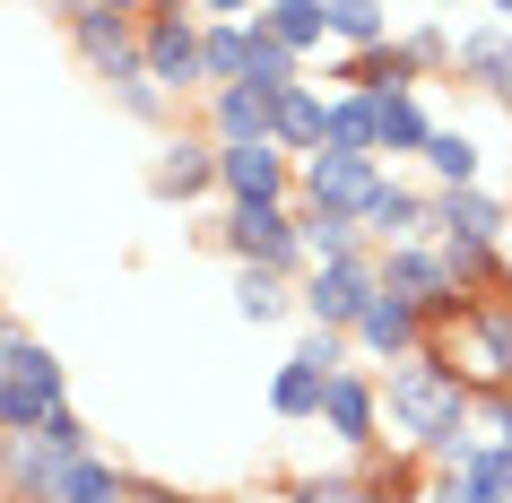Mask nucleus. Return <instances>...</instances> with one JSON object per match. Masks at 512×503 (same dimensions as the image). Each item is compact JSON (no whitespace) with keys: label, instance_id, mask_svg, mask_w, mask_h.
Listing matches in <instances>:
<instances>
[{"label":"nucleus","instance_id":"f257e3e1","mask_svg":"<svg viewBox=\"0 0 512 503\" xmlns=\"http://www.w3.org/2000/svg\"><path fill=\"white\" fill-rule=\"evenodd\" d=\"M478 408V391L460 382V365H452V347L443 339H426L408 365H382V425H391V443H426L434 425H452V417H469Z\"/></svg>","mask_w":512,"mask_h":503},{"label":"nucleus","instance_id":"f03ea898","mask_svg":"<svg viewBox=\"0 0 512 503\" xmlns=\"http://www.w3.org/2000/svg\"><path fill=\"white\" fill-rule=\"evenodd\" d=\"M70 408V373L44 339H35L27 321L0 304V434H35V425Z\"/></svg>","mask_w":512,"mask_h":503},{"label":"nucleus","instance_id":"7ed1b4c3","mask_svg":"<svg viewBox=\"0 0 512 503\" xmlns=\"http://www.w3.org/2000/svg\"><path fill=\"white\" fill-rule=\"evenodd\" d=\"M217 252L235 269H278V278H304L313 252H304V226H296V200L287 209H217Z\"/></svg>","mask_w":512,"mask_h":503},{"label":"nucleus","instance_id":"20e7f679","mask_svg":"<svg viewBox=\"0 0 512 503\" xmlns=\"http://www.w3.org/2000/svg\"><path fill=\"white\" fill-rule=\"evenodd\" d=\"M200 35L209 18L191 9V0H148V18H139V61H148V79L174 87V96H209V61H200Z\"/></svg>","mask_w":512,"mask_h":503},{"label":"nucleus","instance_id":"39448f33","mask_svg":"<svg viewBox=\"0 0 512 503\" xmlns=\"http://www.w3.org/2000/svg\"><path fill=\"white\" fill-rule=\"evenodd\" d=\"M382 295V261H374V243L365 252H339V261H313L296 278V313L304 330H356V313Z\"/></svg>","mask_w":512,"mask_h":503},{"label":"nucleus","instance_id":"423d86ee","mask_svg":"<svg viewBox=\"0 0 512 503\" xmlns=\"http://www.w3.org/2000/svg\"><path fill=\"white\" fill-rule=\"evenodd\" d=\"M443 347H452L460 382H469L478 399L512 391V304H504V295H486V304L460 321V330H443Z\"/></svg>","mask_w":512,"mask_h":503},{"label":"nucleus","instance_id":"0eeeda50","mask_svg":"<svg viewBox=\"0 0 512 503\" xmlns=\"http://www.w3.org/2000/svg\"><path fill=\"white\" fill-rule=\"evenodd\" d=\"M217 200H226V209H287V200H296V157H287L278 139L217 148Z\"/></svg>","mask_w":512,"mask_h":503},{"label":"nucleus","instance_id":"6e6552de","mask_svg":"<svg viewBox=\"0 0 512 503\" xmlns=\"http://www.w3.org/2000/svg\"><path fill=\"white\" fill-rule=\"evenodd\" d=\"M330 434V443L348 451V460H365V451L391 443V425H382V373H330V391H322V417H313Z\"/></svg>","mask_w":512,"mask_h":503},{"label":"nucleus","instance_id":"1a4fd4ad","mask_svg":"<svg viewBox=\"0 0 512 503\" xmlns=\"http://www.w3.org/2000/svg\"><path fill=\"white\" fill-rule=\"evenodd\" d=\"M374 183H382V157H365V148H313V157H296V200H330V209L365 217V191Z\"/></svg>","mask_w":512,"mask_h":503},{"label":"nucleus","instance_id":"9d476101","mask_svg":"<svg viewBox=\"0 0 512 503\" xmlns=\"http://www.w3.org/2000/svg\"><path fill=\"white\" fill-rule=\"evenodd\" d=\"M70 460H87V451L53 443L44 425H35V434H18V443H9V469H0V503H61Z\"/></svg>","mask_w":512,"mask_h":503},{"label":"nucleus","instance_id":"9b49d317","mask_svg":"<svg viewBox=\"0 0 512 503\" xmlns=\"http://www.w3.org/2000/svg\"><path fill=\"white\" fill-rule=\"evenodd\" d=\"M365 243H434V191L400 183L391 165H382V183L365 191Z\"/></svg>","mask_w":512,"mask_h":503},{"label":"nucleus","instance_id":"f8f14e48","mask_svg":"<svg viewBox=\"0 0 512 503\" xmlns=\"http://www.w3.org/2000/svg\"><path fill=\"white\" fill-rule=\"evenodd\" d=\"M452 70H460V87H478L495 113H512V18H478V27H460Z\"/></svg>","mask_w":512,"mask_h":503},{"label":"nucleus","instance_id":"ddd939ff","mask_svg":"<svg viewBox=\"0 0 512 503\" xmlns=\"http://www.w3.org/2000/svg\"><path fill=\"white\" fill-rule=\"evenodd\" d=\"M61 27H70V53L87 61V70H96V79H131V70H148V61H139V18H105V9H70V18H61Z\"/></svg>","mask_w":512,"mask_h":503},{"label":"nucleus","instance_id":"4468645a","mask_svg":"<svg viewBox=\"0 0 512 503\" xmlns=\"http://www.w3.org/2000/svg\"><path fill=\"white\" fill-rule=\"evenodd\" d=\"M148 191H157L165 209H191V200H209V191H217V139H209V131L165 139L157 165H148Z\"/></svg>","mask_w":512,"mask_h":503},{"label":"nucleus","instance_id":"2eb2a0df","mask_svg":"<svg viewBox=\"0 0 512 503\" xmlns=\"http://www.w3.org/2000/svg\"><path fill=\"white\" fill-rule=\"evenodd\" d=\"M348 339H356V356H374V365H408V356H417L434 330H426V313H417L408 295H374V304L356 313Z\"/></svg>","mask_w":512,"mask_h":503},{"label":"nucleus","instance_id":"dca6fc26","mask_svg":"<svg viewBox=\"0 0 512 503\" xmlns=\"http://www.w3.org/2000/svg\"><path fill=\"white\" fill-rule=\"evenodd\" d=\"M426 503H512V451L486 434L460 469H434L426 477Z\"/></svg>","mask_w":512,"mask_h":503},{"label":"nucleus","instance_id":"f3484780","mask_svg":"<svg viewBox=\"0 0 512 503\" xmlns=\"http://www.w3.org/2000/svg\"><path fill=\"white\" fill-rule=\"evenodd\" d=\"M209 139L217 148H252V139H278V96L270 87H209Z\"/></svg>","mask_w":512,"mask_h":503},{"label":"nucleus","instance_id":"a211bd4d","mask_svg":"<svg viewBox=\"0 0 512 503\" xmlns=\"http://www.w3.org/2000/svg\"><path fill=\"white\" fill-rule=\"evenodd\" d=\"M382 295H408L426 313L434 295H452V269H443V243H382Z\"/></svg>","mask_w":512,"mask_h":503},{"label":"nucleus","instance_id":"6ab92c4d","mask_svg":"<svg viewBox=\"0 0 512 503\" xmlns=\"http://www.w3.org/2000/svg\"><path fill=\"white\" fill-rule=\"evenodd\" d=\"M504 226H512V200H504V191H486V183H469V191H434V243H443V235L504 243Z\"/></svg>","mask_w":512,"mask_h":503},{"label":"nucleus","instance_id":"aec40b11","mask_svg":"<svg viewBox=\"0 0 512 503\" xmlns=\"http://www.w3.org/2000/svg\"><path fill=\"white\" fill-rule=\"evenodd\" d=\"M330 87H365V96H400V87H426V79H417V61H408V44L391 35V44H365V53H339V61H330Z\"/></svg>","mask_w":512,"mask_h":503},{"label":"nucleus","instance_id":"412c9836","mask_svg":"<svg viewBox=\"0 0 512 503\" xmlns=\"http://www.w3.org/2000/svg\"><path fill=\"white\" fill-rule=\"evenodd\" d=\"M278 148L287 157H313V148H330V87H287L278 96Z\"/></svg>","mask_w":512,"mask_h":503},{"label":"nucleus","instance_id":"4be33fe9","mask_svg":"<svg viewBox=\"0 0 512 503\" xmlns=\"http://www.w3.org/2000/svg\"><path fill=\"white\" fill-rule=\"evenodd\" d=\"M356 477H365V495H374V503H426V477H434V469H426L408 443H391V451H365Z\"/></svg>","mask_w":512,"mask_h":503},{"label":"nucleus","instance_id":"5701e85b","mask_svg":"<svg viewBox=\"0 0 512 503\" xmlns=\"http://www.w3.org/2000/svg\"><path fill=\"white\" fill-rule=\"evenodd\" d=\"M417 165H426V183H434V191H469V183H486V148L460 131V122H443V131L426 139V157H417Z\"/></svg>","mask_w":512,"mask_h":503},{"label":"nucleus","instance_id":"b1692460","mask_svg":"<svg viewBox=\"0 0 512 503\" xmlns=\"http://www.w3.org/2000/svg\"><path fill=\"white\" fill-rule=\"evenodd\" d=\"M434 131H443V122L426 113V87H400V96H382V139H374V148H382L391 165H400V157H426V139H434Z\"/></svg>","mask_w":512,"mask_h":503},{"label":"nucleus","instance_id":"393cba45","mask_svg":"<svg viewBox=\"0 0 512 503\" xmlns=\"http://www.w3.org/2000/svg\"><path fill=\"white\" fill-rule=\"evenodd\" d=\"M243 79L270 87V96H287V87H304V53H287L261 18H243Z\"/></svg>","mask_w":512,"mask_h":503},{"label":"nucleus","instance_id":"a878e982","mask_svg":"<svg viewBox=\"0 0 512 503\" xmlns=\"http://www.w3.org/2000/svg\"><path fill=\"white\" fill-rule=\"evenodd\" d=\"M296 226H304V252H313V261L365 252V217H356V209H330V200H296Z\"/></svg>","mask_w":512,"mask_h":503},{"label":"nucleus","instance_id":"bb28decb","mask_svg":"<svg viewBox=\"0 0 512 503\" xmlns=\"http://www.w3.org/2000/svg\"><path fill=\"white\" fill-rule=\"evenodd\" d=\"M261 27H270L287 53L313 61V53L330 44V9H322V0H261Z\"/></svg>","mask_w":512,"mask_h":503},{"label":"nucleus","instance_id":"cd10ccee","mask_svg":"<svg viewBox=\"0 0 512 503\" xmlns=\"http://www.w3.org/2000/svg\"><path fill=\"white\" fill-rule=\"evenodd\" d=\"M322 391H330V373H313V365L287 356V365L270 373V417L278 425H313V417H322Z\"/></svg>","mask_w":512,"mask_h":503},{"label":"nucleus","instance_id":"c85d7f7f","mask_svg":"<svg viewBox=\"0 0 512 503\" xmlns=\"http://www.w3.org/2000/svg\"><path fill=\"white\" fill-rule=\"evenodd\" d=\"M235 313L252 330H270V321L296 313V278H278V269H235Z\"/></svg>","mask_w":512,"mask_h":503},{"label":"nucleus","instance_id":"c756f323","mask_svg":"<svg viewBox=\"0 0 512 503\" xmlns=\"http://www.w3.org/2000/svg\"><path fill=\"white\" fill-rule=\"evenodd\" d=\"M382 96H365V87H339L330 96V148H365V157H382Z\"/></svg>","mask_w":512,"mask_h":503},{"label":"nucleus","instance_id":"7c9ffc66","mask_svg":"<svg viewBox=\"0 0 512 503\" xmlns=\"http://www.w3.org/2000/svg\"><path fill=\"white\" fill-rule=\"evenodd\" d=\"M139 477L122 469V460H105V451H87V460H70V477H61V503H131Z\"/></svg>","mask_w":512,"mask_h":503},{"label":"nucleus","instance_id":"2f4dec72","mask_svg":"<svg viewBox=\"0 0 512 503\" xmlns=\"http://www.w3.org/2000/svg\"><path fill=\"white\" fill-rule=\"evenodd\" d=\"M322 9H330V44H339V53L391 44V0H322Z\"/></svg>","mask_w":512,"mask_h":503},{"label":"nucleus","instance_id":"473e14b6","mask_svg":"<svg viewBox=\"0 0 512 503\" xmlns=\"http://www.w3.org/2000/svg\"><path fill=\"white\" fill-rule=\"evenodd\" d=\"M400 44H408V61H417V79H443V70H452V53H460V35L443 27V18H408Z\"/></svg>","mask_w":512,"mask_h":503},{"label":"nucleus","instance_id":"72a5a7b5","mask_svg":"<svg viewBox=\"0 0 512 503\" xmlns=\"http://www.w3.org/2000/svg\"><path fill=\"white\" fill-rule=\"evenodd\" d=\"M200 61H209V87H243V18H209Z\"/></svg>","mask_w":512,"mask_h":503},{"label":"nucleus","instance_id":"f704fd0d","mask_svg":"<svg viewBox=\"0 0 512 503\" xmlns=\"http://www.w3.org/2000/svg\"><path fill=\"white\" fill-rule=\"evenodd\" d=\"M278 495H287V503H365V477H356V469H304V477H287V486H278Z\"/></svg>","mask_w":512,"mask_h":503},{"label":"nucleus","instance_id":"c9c22d12","mask_svg":"<svg viewBox=\"0 0 512 503\" xmlns=\"http://www.w3.org/2000/svg\"><path fill=\"white\" fill-rule=\"evenodd\" d=\"M113 105L131 113V122H165V113H174V87H157L148 70H131V79H113Z\"/></svg>","mask_w":512,"mask_h":503},{"label":"nucleus","instance_id":"e433bc0d","mask_svg":"<svg viewBox=\"0 0 512 503\" xmlns=\"http://www.w3.org/2000/svg\"><path fill=\"white\" fill-rule=\"evenodd\" d=\"M348 356H356L348 330H304L296 339V365H313V373H348Z\"/></svg>","mask_w":512,"mask_h":503},{"label":"nucleus","instance_id":"4c0bfd02","mask_svg":"<svg viewBox=\"0 0 512 503\" xmlns=\"http://www.w3.org/2000/svg\"><path fill=\"white\" fill-rule=\"evenodd\" d=\"M478 425L495 434V443L512 451V391H495V399H478Z\"/></svg>","mask_w":512,"mask_h":503},{"label":"nucleus","instance_id":"58836bf2","mask_svg":"<svg viewBox=\"0 0 512 503\" xmlns=\"http://www.w3.org/2000/svg\"><path fill=\"white\" fill-rule=\"evenodd\" d=\"M131 503H226V495H183V486H165V477H139Z\"/></svg>","mask_w":512,"mask_h":503},{"label":"nucleus","instance_id":"ea45409f","mask_svg":"<svg viewBox=\"0 0 512 503\" xmlns=\"http://www.w3.org/2000/svg\"><path fill=\"white\" fill-rule=\"evenodd\" d=\"M200 18H261V0H191Z\"/></svg>","mask_w":512,"mask_h":503},{"label":"nucleus","instance_id":"a19ab883","mask_svg":"<svg viewBox=\"0 0 512 503\" xmlns=\"http://www.w3.org/2000/svg\"><path fill=\"white\" fill-rule=\"evenodd\" d=\"M79 9H105V18H148V0H79Z\"/></svg>","mask_w":512,"mask_h":503},{"label":"nucleus","instance_id":"79ce46f5","mask_svg":"<svg viewBox=\"0 0 512 503\" xmlns=\"http://www.w3.org/2000/svg\"><path fill=\"white\" fill-rule=\"evenodd\" d=\"M434 9H478V0H434Z\"/></svg>","mask_w":512,"mask_h":503},{"label":"nucleus","instance_id":"37998d69","mask_svg":"<svg viewBox=\"0 0 512 503\" xmlns=\"http://www.w3.org/2000/svg\"><path fill=\"white\" fill-rule=\"evenodd\" d=\"M486 9H495V18H512V0H486Z\"/></svg>","mask_w":512,"mask_h":503},{"label":"nucleus","instance_id":"c03bdc74","mask_svg":"<svg viewBox=\"0 0 512 503\" xmlns=\"http://www.w3.org/2000/svg\"><path fill=\"white\" fill-rule=\"evenodd\" d=\"M365 503H374V495H365Z\"/></svg>","mask_w":512,"mask_h":503}]
</instances>
